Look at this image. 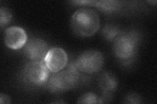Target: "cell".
Masks as SVG:
<instances>
[{
	"instance_id": "cell-1",
	"label": "cell",
	"mask_w": 157,
	"mask_h": 104,
	"mask_svg": "<svg viewBox=\"0 0 157 104\" xmlns=\"http://www.w3.org/2000/svg\"><path fill=\"white\" fill-rule=\"evenodd\" d=\"M100 20L98 13L92 9H81L74 13L71 19V27L77 35L91 37L100 27Z\"/></svg>"
},
{
	"instance_id": "cell-2",
	"label": "cell",
	"mask_w": 157,
	"mask_h": 104,
	"mask_svg": "<svg viewBox=\"0 0 157 104\" xmlns=\"http://www.w3.org/2000/svg\"><path fill=\"white\" fill-rule=\"evenodd\" d=\"M78 71L74 61L69 64L66 70L55 73L47 83L48 90L52 92H60L75 88L79 80Z\"/></svg>"
},
{
	"instance_id": "cell-3",
	"label": "cell",
	"mask_w": 157,
	"mask_h": 104,
	"mask_svg": "<svg viewBox=\"0 0 157 104\" xmlns=\"http://www.w3.org/2000/svg\"><path fill=\"white\" fill-rule=\"evenodd\" d=\"M139 34L136 32H121L114 41L115 56L121 60H129L135 55L139 42Z\"/></svg>"
},
{
	"instance_id": "cell-4",
	"label": "cell",
	"mask_w": 157,
	"mask_h": 104,
	"mask_svg": "<svg viewBox=\"0 0 157 104\" xmlns=\"http://www.w3.org/2000/svg\"><path fill=\"white\" fill-rule=\"evenodd\" d=\"M48 77L49 70L43 61L29 62L24 67V80L33 85H43L47 83Z\"/></svg>"
},
{
	"instance_id": "cell-5",
	"label": "cell",
	"mask_w": 157,
	"mask_h": 104,
	"mask_svg": "<svg viewBox=\"0 0 157 104\" xmlns=\"http://www.w3.org/2000/svg\"><path fill=\"white\" fill-rule=\"evenodd\" d=\"M104 59L98 51L88 50L81 53L75 61L78 71L87 74H94L101 70Z\"/></svg>"
},
{
	"instance_id": "cell-6",
	"label": "cell",
	"mask_w": 157,
	"mask_h": 104,
	"mask_svg": "<svg viewBox=\"0 0 157 104\" xmlns=\"http://www.w3.org/2000/svg\"><path fill=\"white\" fill-rule=\"evenodd\" d=\"M44 62L49 71L53 73L58 72L66 65L67 63V54L60 48H51L48 49Z\"/></svg>"
},
{
	"instance_id": "cell-7",
	"label": "cell",
	"mask_w": 157,
	"mask_h": 104,
	"mask_svg": "<svg viewBox=\"0 0 157 104\" xmlns=\"http://www.w3.org/2000/svg\"><path fill=\"white\" fill-rule=\"evenodd\" d=\"M48 51V45L45 41L32 38L25 44L24 53L32 61H44Z\"/></svg>"
},
{
	"instance_id": "cell-8",
	"label": "cell",
	"mask_w": 157,
	"mask_h": 104,
	"mask_svg": "<svg viewBox=\"0 0 157 104\" xmlns=\"http://www.w3.org/2000/svg\"><path fill=\"white\" fill-rule=\"evenodd\" d=\"M27 39L25 31L20 27H9L5 32V43L8 48L13 49H18L23 47L26 44Z\"/></svg>"
},
{
	"instance_id": "cell-9",
	"label": "cell",
	"mask_w": 157,
	"mask_h": 104,
	"mask_svg": "<svg viewBox=\"0 0 157 104\" xmlns=\"http://www.w3.org/2000/svg\"><path fill=\"white\" fill-rule=\"evenodd\" d=\"M99 85L103 92V97L101 98L102 102L104 99L105 100L111 98L113 93L116 91L117 88L118 81L114 74L107 72L101 76L99 80Z\"/></svg>"
},
{
	"instance_id": "cell-10",
	"label": "cell",
	"mask_w": 157,
	"mask_h": 104,
	"mask_svg": "<svg viewBox=\"0 0 157 104\" xmlns=\"http://www.w3.org/2000/svg\"><path fill=\"white\" fill-rule=\"evenodd\" d=\"M95 7L103 12L112 13L120 9L121 2L118 1H97Z\"/></svg>"
},
{
	"instance_id": "cell-11",
	"label": "cell",
	"mask_w": 157,
	"mask_h": 104,
	"mask_svg": "<svg viewBox=\"0 0 157 104\" xmlns=\"http://www.w3.org/2000/svg\"><path fill=\"white\" fill-rule=\"evenodd\" d=\"M121 31L119 29L114 25L107 24L102 30V34L106 40L109 41H115L119 36Z\"/></svg>"
},
{
	"instance_id": "cell-12",
	"label": "cell",
	"mask_w": 157,
	"mask_h": 104,
	"mask_svg": "<svg viewBox=\"0 0 157 104\" xmlns=\"http://www.w3.org/2000/svg\"><path fill=\"white\" fill-rule=\"evenodd\" d=\"M78 103H101V98L98 96L96 94L92 92H87L83 94L78 99Z\"/></svg>"
},
{
	"instance_id": "cell-13",
	"label": "cell",
	"mask_w": 157,
	"mask_h": 104,
	"mask_svg": "<svg viewBox=\"0 0 157 104\" xmlns=\"http://www.w3.org/2000/svg\"><path fill=\"white\" fill-rule=\"evenodd\" d=\"M12 17V13L9 9L6 7L0 9V26L2 29L11 21Z\"/></svg>"
},
{
	"instance_id": "cell-14",
	"label": "cell",
	"mask_w": 157,
	"mask_h": 104,
	"mask_svg": "<svg viewBox=\"0 0 157 104\" xmlns=\"http://www.w3.org/2000/svg\"><path fill=\"white\" fill-rule=\"evenodd\" d=\"M124 102L127 103H140L141 102V98L136 93H130L126 96Z\"/></svg>"
},
{
	"instance_id": "cell-15",
	"label": "cell",
	"mask_w": 157,
	"mask_h": 104,
	"mask_svg": "<svg viewBox=\"0 0 157 104\" xmlns=\"http://www.w3.org/2000/svg\"><path fill=\"white\" fill-rule=\"evenodd\" d=\"M97 1H74L71 2L72 3L76 4L79 6H95Z\"/></svg>"
},
{
	"instance_id": "cell-16",
	"label": "cell",
	"mask_w": 157,
	"mask_h": 104,
	"mask_svg": "<svg viewBox=\"0 0 157 104\" xmlns=\"http://www.w3.org/2000/svg\"><path fill=\"white\" fill-rule=\"evenodd\" d=\"M0 103H11L10 98L4 94H1L0 95Z\"/></svg>"
}]
</instances>
